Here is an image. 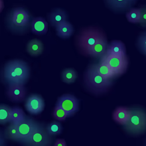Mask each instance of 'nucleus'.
Listing matches in <instances>:
<instances>
[{
    "mask_svg": "<svg viewBox=\"0 0 146 146\" xmlns=\"http://www.w3.org/2000/svg\"><path fill=\"white\" fill-rule=\"evenodd\" d=\"M31 15L29 11L19 7L12 9L6 17L8 29L14 34L23 35L31 29Z\"/></svg>",
    "mask_w": 146,
    "mask_h": 146,
    "instance_id": "f03ea898",
    "label": "nucleus"
},
{
    "mask_svg": "<svg viewBox=\"0 0 146 146\" xmlns=\"http://www.w3.org/2000/svg\"><path fill=\"white\" fill-rule=\"evenodd\" d=\"M137 45L140 50L146 55V32L140 35L137 41Z\"/></svg>",
    "mask_w": 146,
    "mask_h": 146,
    "instance_id": "cd10ccee",
    "label": "nucleus"
},
{
    "mask_svg": "<svg viewBox=\"0 0 146 146\" xmlns=\"http://www.w3.org/2000/svg\"><path fill=\"white\" fill-rule=\"evenodd\" d=\"M53 116L55 120L60 121L65 120L68 117L67 113L64 109L56 104L53 110Z\"/></svg>",
    "mask_w": 146,
    "mask_h": 146,
    "instance_id": "bb28decb",
    "label": "nucleus"
},
{
    "mask_svg": "<svg viewBox=\"0 0 146 146\" xmlns=\"http://www.w3.org/2000/svg\"><path fill=\"white\" fill-rule=\"evenodd\" d=\"M68 15L62 9L56 8L52 10L47 15V21L53 27H56L60 23L67 21Z\"/></svg>",
    "mask_w": 146,
    "mask_h": 146,
    "instance_id": "4468645a",
    "label": "nucleus"
},
{
    "mask_svg": "<svg viewBox=\"0 0 146 146\" xmlns=\"http://www.w3.org/2000/svg\"><path fill=\"white\" fill-rule=\"evenodd\" d=\"M7 139L5 138L4 132L0 130V146H4L7 145Z\"/></svg>",
    "mask_w": 146,
    "mask_h": 146,
    "instance_id": "c756f323",
    "label": "nucleus"
},
{
    "mask_svg": "<svg viewBox=\"0 0 146 146\" xmlns=\"http://www.w3.org/2000/svg\"><path fill=\"white\" fill-rule=\"evenodd\" d=\"M6 95L8 99L13 102L19 103L24 101L27 95V90L25 85L12 84L7 85Z\"/></svg>",
    "mask_w": 146,
    "mask_h": 146,
    "instance_id": "9d476101",
    "label": "nucleus"
},
{
    "mask_svg": "<svg viewBox=\"0 0 146 146\" xmlns=\"http://www.w3.org/2000/svg\"><path fill=\"white\" fill-rule=\"evenodd\" d=\"M27 116L21 108L19 106H14L12 108L11 117L9 123L18 125L25 119Z\"/></svg>",
    "mask_w": 146,
    "mask_h": 146,
    "instance_id": "4be33fe9",
    "label": "nucleus"
},
{
    "mask_svg": "<svg viewBox=\"0 0 146 146\" xmlns=\"http://www.w3.org/2000/svg\"><path fill=\"white\" fill-rule=\"evenodd\" d=\"M4 7V5L3 0H0V13L3 11Z\"/></svg>",
    "mask_w": 146,
    "mask_h": 146,
    "instance_id": "2f4dec72",
    "label": "nucleus"
},
{
    "mask_svg": "<svg viewBox=\"0 0 146 146\" xmlns=\"http://www.w3.org/2000/svg\"><path fill=\"white\" fill-rule=\"evenodd\" d=\"M44 50V45L39 39L31 40L27 44V52L32 57L41 55Z\"/></svg>",
    "mask_w": 146,
    "mask_h": 146,
    "instance_id": "dca6fc26",
    "label": "nucleus"
},
{
    "mask_svg": "<svg viewBox=\"0 0 146 146\" xmlns=\"http://www.w3.org/2000/svg\"><path fill=\"white\" fill-rule=\"evenodd\" d=\"M55 28L57 36L62 39L69 38L74 33V28L68 21L60 23Z\"/></svg>",
    "mask_w": 146,
    "mask_h": 146,
    "instance_id": "a211bd4d",
    "label": "nucleus"
},
{
    "mask_svg": "<svg viewBox=\"0 0 146 146\" xmlns=\"http://www.w3.org/2000/svg\"><path fill=\"white\" fill-rule=\"evenodd\" d=\"M107 4L112 9L116 11H124L130 7V0H106Z\"/></svg>",
    "mask_w": 146,
    "mask_h": 146,
    "instance_id": "412c9836",
    "label": "nucleus"
},
{
    "mask_svg": "<svg viewBox=\"0 0 146 146\" xmlns=\"http://www.w3.org/2000/svg\"><path fill=\"white\" fill-rule=\"evenodd\" d=\"M25 107L27 111L32 115H38L44 109L45 103L43 97L38 94H31L26 100Z\"/></svg>",
    "mask_w": 146,
    "mask_h": 146,
    "instance_id": "9b49d317",
    "label": "nucleus"
},
{
    "mask_svg": "<svg viewBox=\"0 0 146 146\" xmlns=\"http://www.w3.org/2000/svg\"><path fill=\"white\" fill-rule=\"evenodd\" d=\"M39 121L29 116L17 125L18 131V142L22 144L33 133Z\"/></svg>",
    "mask_w": 146,
    "mask_h": 146,
    "instance_id": "1a4fd4ad",
    "label": "nucleus"
},
{
    "mask_svg": "<svg viewBox=\"0 0 146 146\" xmlns=\"http://www.w3.org/2000/svg\"><path fill=\"white\" fill-rule=\"evenodd\" d=\"M31 30L36 35H46L48 31V22L45 18L41 17L33 18L31 21Z\"/></svg>",
    "mask_w": 146,
    "mask_h": 146,
    "instance_id": "ddd939ff",
    "label": "nucleus"
},
{
    "mask_svg": "<svg viewBox=\"0 0 146 146\" xmlns=\"http://www.w3.org/2000/svg\"><path fill=\"white\" fill-rule=\"evenodd\" d=\"M3 132L7 140H10L18 142V131L17 124L9 123V126L5 129Z\"/></svg>",
    "mask_w": 146,
    "mask_h": 146,
    "instance_id": "5701e85b",
    "label": "nucleus"
},
{
    "mask_svg": "<svg viewBox=\"0 0 146 146\" xmlns=\"http://www.w3.org/2000/svg\"><path fill=\"white\" fill-rule=\"evenodd\" d=\"M107 64L115 73L116 77H119L125 73L128 67V59L126 55H104Z\"/></svg>",
    "mask_w": 146,
    "mask_h": 146,
    "instance_id": "0eeeda50",
    "label": "nucleus"
},
{
    "mask_svg": "<svg viewBox=\"0 0 146 146\" xmlns=\"http://www.w3.org/2000/svg\"><path fill=\"white\" fill-rule=\"evenodd\" d=\"M78 77V73L76 70L72 68L64 69L62 72V81L66 84L74 82Z\"/></svg>",
    "mask_w": 146,
    "mask_h": 146,
    "instance_id": "b1692460",
    "label": "nucleus"
},
{
    "mask_svg": "<svg viewBox=\"0 0 146 146\" xmlns=\"http://www.w3.org/2000/svg\"><path fill=\"white\" fill-rule=\"evenodd\" d=\"M141 10L140 8H131L126 13V17L127 21L132 23H139L140 21Z\"/></svg>",
    "mask_w": 146,
    "mask_h": 146,
    "instance_id": "a878e982",
    "label": "nucleus"
},
{
    "mask_svg": "<svg viewBox=\"0 0 146 146\" xmlns=\"http://www.w3.org/2000/svg\"><path fill=\"white\" fill-rule=\"evenodd\" d=\"M141 10V16L140 25L141 27L146 28V6H143L140 8Z\"/></svg>",
    "mask_w": 146,
    "mask_h": 146,
    "instance_id": "c85d7f7f",
    "label": "nucleus"
},
{
    "mask_svg": "<svg viewBox=\"0 0 146 146\" xmlns=\"http://www.w3.org/2000/svg\"><path fill=\"white\" fill-rule=\"evenodd\" d=\"M84 81L87 89L96 95L108 92L113 84L112 80H107L100 74L96 70L95 64L89 66L84 74Z\"/></svg>",
    "mask_w": 146,
    "mask_h": 146,
    "instance_id": "7ed1b4c3",
    "label": "nucleus"
},
{
    "mask_svg": "<svg viewBox=\"0 0 146 146\" xmlns=\"http://www.w3.org/2000/svg\"><path fill=\"white\" fill-rule=\"evenodd\" d=\"M130 115V108L119 107L113 113V119L118 124L125 125L128 121Z\"/></svg>",
    "mask_w": 146,
    "mask_h": 146,
    "instance_id": "2eb2a0df",
    "label": "nucleus"
},
{
    "mask_svg": "<svg viewBox=\"0 0 146 146\" xmlns=\"http://www.w3.org/2000/svg\"><path fill=\"white\" fill-rule=\"evenodd\" d=\"M56 105H58L67 113L68 117L75 115L80 109V102L76 97L71 94H64L60 96Z\"/></svg>",
    "mask_w": 146,
    "mask_h": 146,
    "instance_id": "6e6552de",
    "label": "nucleus"
},
{
    "mask_svg": "<svg viewBox=\"0 0 146 146\" xmlns=\"http://www.w3.org/2000/svg\"><path fill=\"white\" fill-rule=\"evenodd\" d=\"M130 1L131 2V3H132L133 1H135V0H130Z\"/></svg>",
    "mask_w": 146,
    "mask_h": 146,
    "instance_id": "473e14b6",
    "label": "nucleus"
},
{
    "mask_svg": "<svg viewBox=\"0 0 146 146\" xmlns=\"http://www.w3.org/2000/svg\"><path fill=\"white\" fill-rule=\"evenodd\" d=\"M53 145L54 146H66L67 143L65 140L62 139H58L56 140Z\"/></svg>",
    "mask_w": 146,
    "mask_h": 146,
    "instance_id": "7c9ffc66",
    "label": "nucleus"
},
{
    "mask_svg": "<svg viewBox=\"0 0 146 146\" xmlns=\"http://www.w3.org/2000/svg\"><path fill=\"white\" fill-rule=\"evenodd\" d=\"M108 44L106 36L105 34L103 33L101 37L91 48L87 55L95 58L102 57L106 53Z\"/></svg>",
    "mask_w": 146,
    "mask_h": 146,
    "instance_id": "f8f14e48",
    "label": "nucleus"
},
{
    "mask_svg": "<svg viewBox=\"0 0 146 146\" xmlns=\"http://www.w3.org/2000/svg\"><path fill=\"white\" fill-rule=\"evenodd\" d=\"M105 54H115L125 56L126 54V48L124 43L120 40H113L108 44Z\"/></svg>",
    "mask_w": 146,
    "mask_h": 146,
    "instance_id": "6ab92c4d",
    "label": "nucleus"
},
{
    "mask_svg": "<svg viewBox=\"0 0 146 146\" xmlns=\"http://www.w3.org/2000/svg\"><path fill=\"white\" fill-rule=\"evenodd\" d=\"M31 70L28 64L21 60H13L8 62L3 67L1 76L7 84H20L25 85L29 81Z\"/></svg>",
    "mask_w": 146,
    "mask_h": 146,
    "instance_id": "f257e3e1",
    "label": "nucleus"
},
{
    "mask_svg": "<svg viewBox=\"0 0 146 146\" xmlns=\"http://www.w3.org/2000/svg\"><path fill=\"white\" fill-rule=\"evenodd\" d=\"M52 141L53 136L47 132L46 125L39 122L31 135L22 144L27 146H49Z\"/></svg>",
    "mask_w": 146,
    "mask_h": 146,
    "instance_id": "423d86ee",
    "label": "nucleus"
},
{
    "mask_svg": "<svg viewBox=\"0 0 146 146\" xmlns=\"http://www.w3.org/2000/svg\"><path fill=\"white\" fill-rule=\"evenodd\" d=\"M96 68L100 74L107 80H112L116 77L115 73L107 64L104 55L101 57L100 62L98 64H95Z\"/></svg>",
    "mask_w": 146,
    "mask_h": 146,
    "instance_id": "f3484780",
    "label": "nucleus"
},
{
    "mask_svg": "<svg viewBox=\"0 0 146 146\" xmlns=\"http://www.w3.org/2000/svg\"><path fill=\"white\" fill-rule=\"evenodd\" d=\"M124 126L125 131L133 136H139L146 131V113L141 108H130V115Z\"/></svg>",
    "mask_w": 146,
    "mask_h": 146,
    "instance_id": "20e7f679",
    "label": "nucleus"
},
{
    "mask_svg": "<svg viewBox=\"0 0 146 146\" xmlns=\"http://www.w3.org/2000/svg\"><path fill=\"white\" fill-rule=\"evenodd\" d=\"M103 33L104 32L96 28L83 29L77 38V44L82 53L87 55Z\"/></svg>",
    "mask_w": 146,
    "mask_h": 146,
    "instance_id": "39448f33",
    "label": "nucleus"
},
{
    "mask_svg": "<svg viewBox=\"0 0 146 146\" xmlns=\"http://www.w3.org/2000/svg\"><path fill=\"white\" fill-rule=\"evenodd\" d=\"M12 113V108L6 104H0V125L9 123Z\"/></svg>",
    "mask_w": 146,
    "mask_h": 146,
    "instance_id": "aec40b11",
    "label": "nucleus"
},
{
    "mask_svg": "<svg viewBox=\"0 0 146 146\" xmlns=\"http://www.w3.org/2000/svg\"><path fill=\"white\" fill-rule=\"evenodd\" d=\"M47 131L49 135L52 136H58L62 133L63 126L60 122V121L57 120H53L51 122L46 125Z\"/></svg>",
    "mask_w": 146,
    "mask_h": 146,
    "instance_id": "393cba45",
    "label": "nucleus"
}]
</instances>
